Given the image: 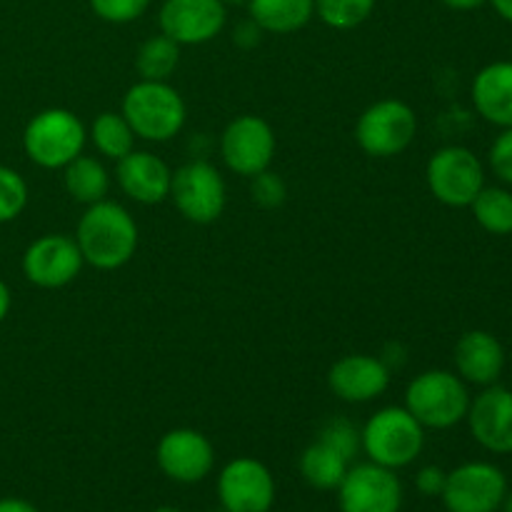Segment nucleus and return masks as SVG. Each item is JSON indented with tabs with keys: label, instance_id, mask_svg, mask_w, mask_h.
<instances>
[{
	"label": "nucleus",
	"instance_id": "nucleus-13",
	"mask_svg": "<svg viewBox=\"0 0 512 512\" xmlns=\"http://www.w3.org/2000/svg\"><path fill=\"white\" fill-rule=\"evenodd\" d=\"M218 498L225 512H268L275 503V478L255 458H235L218 475Z\"/></svg>",
	"mask_w": 512,
	"mask_h": 512
},
{
	"label": "nucleus",
	"instance_id": "nucleus-12",
	"mask_svg": "<svg viewBox=\"0 0 512 512\" xmlns=\"http://www.w3.org/2000/svg\"><path fill=\"white\" fill-rule=\"evenodd\" d=\"M75 238L63 233H48L35 238L23 253V275L30 285L43 290H58L73 283L83 270Z\"/></svg>",
	"mask_w": 512,
	"mask_h": 512
},
{
	"label": "nucleus",
	"instance_id": "nucleus-30",
	"mask_svg": "<svg viewBox=\"0 0 512 512\" xmlns=\"http://www.w3.org/2000/svg\"><path fill=\"white\" fill-rule=\"evenodd\" d=\"M250 198H253L255 205L265 210H275L285 203L288 198V185L273 170H263V173L253 175L250 178Z\"/></svg>",
	"mask_w": 512,
	"mask_h": 512
},
{
	"label": "nucleus",
	"instance_id": "nucleus-32",
	"mask_svg": "<svg viewBox=\"0 0 512 512\" xmlns=\"http://www.w3.org/2000/svg\"><path fill=\"white\" fill-rule=\"evenodd\" d=\"M488 165L495 173V178L503 180L505 185H512V128H503L498 138L493 140L488 153Z\"/></svg>",
	"mask_w": 512,
	"mask_h": 512
},
{
	"label": "nucleus",
	"instance_id": "nucleus-36",
	"mask_svg": "<svg viewBox=\"0 0 512 512\" xmlns=\"http://www.w3.org/2000/svg\"><path fill=\"white\" fill-rule=\"evenodd\" d=\"M440 3H443L445 8H450V10H460V13H468V10L483 8L488 0H440Z\"/></svg>",
	"mask_w": 512,
	"mask_h": 512
},
{
	"label": "nucleus",
	"instance_id": "nucleus-10",
	"mask_svg": "<svg viewBox=\"0 0 512 512\" xmlns=\"http://www.w3.org/2000/svg\"><path fill=\"white\" fill-rule=\"evenodd\" d=\"M505 495L508 478L503 470L485 460H473L450 470L440 498L448 512H498Z\"/></svg>",
	"mask_w": 512,
	"mask_h": 512
},
{
	"label": "nucleus",
	"instance_id": "nucleus-1",
	"mask_svg": "<svg viewBox=\"0 0 512 512\" xmlns=\"http://www.w3.org/2000/svg\"><path fill=\"white\" fill-rule=\"evenodd\" d=\"M138 223L133 215L113 200L85 205L75 228V243L85 265L95 270H118L133 260L138 250Z\"/></svg>",
	"mask_w": 512,
	"mask_h": 512
},
{
	"label": "nucleus",
	"instance_id": "nucleus-20",
	"mask_svg": "<svg viewBox=\"0 0 512 512\" xmlns=\"http://www.w3.org/2000/svg\"><path fill=\"white\" fill-rule=\"evenodd\" d=\"M470 95L480 118L500 130L512 128V60H495L480 68Z\"/></svg>",
	"mask_w": 512,
	"mask_h": 512
},
{
	"label": "nucleus",
	"instance_id": "nucleus-38",
	"mask_svg": "<svg viewBox=\"0 0 512 512\" xmlns=\"http://www.w3.org/2000/svg\"><path fill=\"white\" fill-rule=\"evenodd\" d=\"M488 3L493 5V10L505 23H512V0H488Z\"/></svg>",
	"mask_w": 512,
	"mask_h": 512
},
{
	"label": "nucleus",
	"instance_id": "nucleus-29",
	"mask_svg": "<svg viewBox=\"0 0 512 512\" xmlns=\"http://www.w3.org/2000/svg\"><path fill=\"white\" fill-rule=\"evenodd\" d=\"M318 440L338 450L353 463L360 450V428L348 418H328L318 430Z\"/></svg>",
	"mask_w": 512,
	"mask_h": 512
},
{
	"label": "nucleus",
	"instance_id": "nucleus-4",
	"mask_svg": "<svg viewBox=\"0 0 512 512\" xmlns=\"http://www.w3.org/2000/svg\"><path fill=\"white\" fill-rule=\"evenodd\" d=\"M470 400L468 383L450 370H425L405 388V408L425 430H448L463 423Z\"/></svg>",
	"mask_w": 512,
	"mask_h": 512
},
{
	"label": "nucleus",
	"instance_id": "nucleus-5",
	"mask_svg": "<svg viewBox=\"0 0 512 512\" xmlns=\"http://www.w3.org/2000/svg\"><path fill=\"white\" fill-rule=\"evenodd\" d=\"M88 143L83 120L68 108H45L28 120L23 130V150L38 168L63 170L78 158Z\"/></svg>",
	"mask_w": 512,
	"mask_h": 512
},
{
	"label": "nucleus",
	"instance_id": "nucleus-27",
	"mask_svg": "<svg viewBox=\"0 0 512 512\" xmlns=\"http://www.w3.org/2000/svg\"><path fill=\"white\" fill-rule=\"evenodd\" d=\"M378 0H315V15L333 30H353L373 15Z\"/></svg>",
	"mask_w": 512,
	"mask_h": 512
},
{
	"label": "nucleus",
	"instance_id": "nucleus-43",
	"mask_svg": "<svg viewBox=\"0 0 512 512\" xmlns=\"http://www.w3.org/2000/svg\"><path fill=\"white\" fill-rule=\"evenodd\" d=\"M510 358H512V355H510Z\"/></svg>",
	"mask_w": 512,
	"mask_h": 512
},
{
	"label": "nucleus",
	"instance_id": "nucleus-26",
	"mask_svg": "<svg viewBox=\"0 0 512 512\" xmlns=\"http://www.w3.org/2000/svg\"><path fill=\"white\" fill-rule=\"evenodd\" d=\"M180 63V45L158 33L143 40L135 53V70L140 80H168Z\"/></svg>",
	"mask_w": 512,
	"mask_h": 512
},
{
	"label": "nucleus",
	"instance_id": "nucleus-19",
	"mask_svg": "<svg viewBox=\"0 0 512 512\" xmlns=\"http://www.w3.org/2000/svg\"><path fill=\"white\" fill-rule=\"evenodd\" d=\"M505 360L508 355H505L503 343L488 330H468L460 335L453 350L455 373L468 385H478V388L498 383L505 370Z\"/></svg>",
	"mask_w": 512,
	"mask_h": 512
},
{
	"label": "nucleus",
	"instance_id": "nucleus-7",
	"mask_svg": "<svg viewBox=\"0 0 512 512\" xmlns=\"http://www.w3.org/2000/svg\"><path fill=\"white\" fill-rule=\"evenodd\" d=\"M430 195L448 208H470L485 188V165L463 145H445L430 155L425 165Z\"/></svg>",
	"mask_w": 512,
	"mask_h": 512
},
{
	"label": "nucleus",
	"instance_id": "nucleus-33",
	"mask_svg": "<svg viewBox=\"0 0 512 512\" xmlns=\"http://www.w3.org/2000/svg\"><path fill=\"white\" fill-rule=\"evenodd\" d=\"M445 478H448V473L443 468H438V465H425L415 475V488L425 498H440L445 488Z\"/></svg>",
	"mask_w": 512,
	"mask_h": 512
},
{
	"label": "nucleus",
	"instance_id": "nucleus-14",
	"mask_svg": "<svg viewBox=\"0 0 512 512\" xmlns=\"http://www.w3.org/2000/svg\"><path fill=\"white\" fill-rule=\"evenodd\" d=\"M160 33L183 48L205 45L223 33L228 5L223 0H163L158 10Z\"/></svg>",
	"mask_w": 512,
	"mask_h": 512
},
{
	"label": "nucleus",
	"instance_id": "nucleus-34",
	"mask_svg": "<svg viewBox=\"0 0 512 512\" xmlns=\"http://www.w3.org/2000/svg\"><path fill=\"white\" fill-rule=\"evenodd\" d=\"M260 40H263V30H260V25L255 23L253 18H245V20H240L238 25H235L233 43L238 45V48L250 50V48H255Z\"/></svg>",
	"mask_w": 512,
	"mask_h": 512
},
{
	"label": "nucleus",
	"instance_id": "nucleus-23",
	"mask_svg": "<svg viewBox=\"0 0 512 512\" xmlns=\"http://www.w3.org/2000/svg\"><path fill=\"white\" fill-rule=\"evenodd\" d=\"M63 185L75 203L93 205L108 198L110 173L98 158L80 153L63 168Z\"/></svg>",
	"mask_w": 512,
	"mask_h": 512
},
{
	"label": "nucleus",
	"instance_id": "nucleus-41",
	"mask_svg": "<svg viewBox=\"0 0 512 512\" xmlns=\"http://www.w3.org/2000/svg\"><path fill=\"white\" fill-rule=\"evenodd\" d=\"M225 5H248V0H223Z\"/></svg>",
	"mask_w": 512,
	"mask_h": 512
},
{
	"label": "nucleus",
	"instance_id": "nucleus-40",
	"mask_svg": "<svg viewBox=\"0 0 512 512\" xmlns=\"http://www.w3.org/2000/svg\"><path fill=\"white\" fill-rule=\"evenodd\" d=\"M153 512H183V510L173 508V505H160V508H155Z\"/></svg>",
	"mask_w": 512,
	"mask_h": 512
},
{
	"label": "nucleus",
	"instance_id": "nucleus-16",
	"mask_svg": "<svg viewBox=\"0 0 512 512\" xmlns=\"http://www.w3.org/2000/svg\"><path fill=\"white\" fill-rule=\"evenodd\" d=\"M465 420L480 448L495 455L512 453V390L498 383L483 388L470 400Z\"/></svg>",
	"mask_w": 512,
	"mask_h": 512
},
{
	"label": "nucleus",
	"instance_id": "nucleus-24",
	"mask_svg": "<svg viewBox=\"0 0 512 512\" xmlns=\"http://www.w3.org/2000/svg\"><path fill=\"white\" fill-rule=\"evenodd\" d=\"M88 140L93 143V148L98 150L103 158L115 160L125 158L128 153L135 150V133L130 128V123L125 120L123 113H113V110H105V113L95 115V120L88 128Z\"/></svg>",
	"mask_w": 512,
	"mask_h": 512
},
{
	"label": "nucleus",
	"instance_id": "nucleus-2",
	"mask_svg": "<svg viewBox=\"0 0 512 512\" xmlns=\"http://www.w3.org/2000/svg\"><path fill=\"white\" fill-rule=\"evenodd\" d=\"M120 113L133 128L135 138L148 143H168L188 120L185 100L168 80H138L123 95Z\"/></svg>",
	"mask_w": 512,
	"mask_h": 512
},
{
	"label": "nucleus",
	"instance_id": "nucleus-11",
	"mask_svg": "<svg viewBox=\"0 0 512 512\" xmlns=\"http://www.w3.org/2000/svg\"><path fill=\"white\" fill-rule=\"evenodd\" d=\"M340 512H400L403 483L395 470L375 463L350 465L338 485Z\"/></svg>",
	"mask_w": 512,
	"mask_h": 512
},
{
	"label": "nucleus",
	"instance_id": "nucleus-22",
	"mask_svg": "<svg viewBox=\"0 0 512 512\" xmlns=\"http://www.w3.org/2000/svg\"><path fill=\"white\" fill-rule=\"evenodd\" d=\"M298 468L310 488L328 493V490H338V485L343 483L345 473H348L350 468V460L345 458V455H340L335 448L325 445L323 440L315 438L313 443L300 453Z\"/></svg>",
	"mask_w": 512,
	"mask_h": 512
},
{
	"label": "nucleus",
	"instance_id": "nucleus-39",
	"mask_svg": "<svg viewBox=\"0 0 512 512\" xmlns=\"http://www.w3.org/2000/svg\"><path fill=\"white\" fill-rule=\"evenodd\" d=\"M503 512H512V490H508V495H505L503 500V508H500Z\"/></svg>",
	"mask_w": 512,
	"mask_h": 512
},
{
	"label": "nucleus",
	"instance_id": "nucleus-6",
	"mask_svg": "<svg viewBox=\"0 0 512 512\" xmlns=\"http://www.w3.org/2000/svg\"><path fill=\"white\" fill-rule=\"evenodd\" d=\"M418 135V115L405 100L383 98L360 113L355 140L370 158H395L413 145Z\"/></svg>",
	"mask_w": 512,
	"mask_h": 512
},
{
	"label": "nucleus",
	"instance_id": "nucleus-31",
	"mask_svg": "<svg viewBox=\"0 0 512 512\" xmlns=\"http://www.w3.org/2000/svg\"><path fill=\"white\" fill-rule=\"evenodd\" d=\"M88 5L105 23L125 25L143 18L145 10L150 8V0H88Z\"/></svg>",
	"mask_w": 512,
	"mask_h": 512
},
{
	"label": "nucleus",
	"instance_id": "nucleus-35",
	"mask_svg": "<svg viewBox=\"0 0 512 512\" xmlns=\"http://www.w3.org/2000/svg\"><path fill=\"white\" fill-rule=\"evenodd\" d=\"M0 512H38V508L23 498H0Z\"/></svg>",
	"mask_w": 512,
	"mask_h": 512
},
{
	"label": "nucleus",
	"instance_id": "nucleus-9",
	"mask_svg": "<svg viewBox=\"0 0 512 512\" xmlns=\"http://www.w3.org/2000/svg\"><path fill=\"white\" fill-rule=\"evenodd\" d=\"M275 148L273 125L260 115H238L220 133V158L225 168L248 180L273 165Z\"/></svg>",
	"mask_w": 512,
	"mask_h": 512
},
{
	"label": "nucleus",
	"instance_id": "nucleus-15",
	"mask_svg": "<svg viewBox=\"0 0 512 512\" xmlns=\"http://www.w3.org/2000/svg\"><path fill=\"white\" fill-rule=\"evenodd\" d=\"M155 460L163 475L173 483H203L215 468V448L200 430L175 428L158 440Z\"/></svg>",
	"mask_w": 512,
	"mask_h": 512
},
{
	"label": "nucleus",
	"instance_id": "nucleus-42",
	"mask_svg": "<svg viewBox=\"0 0 512 512\" xmlns=\"http://www.w3.org/2000/svg\"><path fill=\"white\" fill-rule=\"evenodd\" d=\"M213 512H225V510H223V508H220V510H213Z\"/></svg>",
	"mask_w": 512,
	"mask_h": 512
},
{
	"label": "nucleus",
	"instance_id": "nucleus-37",
	"mask_svg": "<svg viewBox=\"0 0 512 512\" xmlns=\"http://www.w3.org/2000/svg\"><path fill=\"white\" fill-rule=\"evenodd\" d=\"M10 303H13V298H10V288H8V285H5V280L0 278V323H3V320L8 318Z\"/></svg>",
	"mask_w": 512,
	"mask_h": 512
},
{
	"label": "nucleus",
	"instance_id": "nucleus-3",
	"mask_svg": "<svg viewBox=\"0 0 512 512\" xmlns=\"http://www.w3.org/2000/svg\"><path fill=\"white\" fill-rule=\"evenodd\" d=\"M425 448V428L408 413L405 405H388L370 415L360 428V450L370 463L388 470L413 465Z\"/></svg>",
	"mask_w": 512,
	"mask_h": 512
},
{
	"label": "nucleus",
	"instance_id": "nucleus-25",
	"mask_svg": "<svg viewBox=\"0 0 512 512\" xmlns=\"http://www.w3.org/2000/svg\"><path fill=\"white\" fill-rule=\"evenodd\" d=\"M473 218L485 233L512 235V193L500 185H485L470 203Z\"/></svg>",
	"mask_w": 512,
	"mask_h": 512
},
{
	"label": "nucleus",
	"instance_id": "nucleus-44",
	"mask_svg": "<svg viewBox=\"0 0 512 512\" xmlns=\"http://www.w3.org/2000/svg\"><path fill=\"white\" fill-rule=\"evenodd\" d=\"M268 512H270V510H268Z\"/></svg>",
	"mask_w": 512,
	"mask_h": 512
},
{
	"label": "nucleus",
	"instance_id": "nucleus-28",
	"mask_svg": "<svg viewBox=\"0 0 512 512\" xmlns=\"http://www.w3.org/2000/svg\"><path fill=\"white\" fill-rule=\"evenodd\" d=\"M28 205V183L18 170L0 165V225L13 223Z\"/></svg>",
	"mask_w": 512,
	"mask_h": 512
},
{
	"label": "nucleus",
	"instance_id": "nucleus-21",
	"mask_svg": "<svg viewBox=\"0 0 512 512\" xmlns=\"http://www.w3.org/2000/svg\"><path fill=\"white\" fill-rule=\"evenodd\" d=\"M245 8L263 33L273 35L298 33L315 18V0H248Z\"/></svg>",
	"mask_w": 512,
	"mask_h": 512
},
{
	"label": "nucleus",
	"instance_id": "nucleus-8",
	"mask_svg": "<svg viewBox=\"0 0 512 512\" xmlns=\"http://www.w3.org/2000/svg\"><path fill=\"white\" fill-rule=\"evenodd\" d=\"M170 200L185 220L195 225H210L223 215L225 203H228V188L213 163L193 158L173 170Z\"/></svg>",
	"mask_w": 512,
	"mask_h": 512
},
{
	"label": "nucleus",
	"instance_id": "nucleus-17",
	"mask_svg": "<svg viewBox=\"0 0 512 512\" xmlns=\"http://www.w3.org/2000/svg\"><path fill=\"white\" fill-rule=\"evenodd\" d=\"M390 385V368L368 353L343 355L328 370V388L343 403H370L378 400Z\"/></svg>",
	"mask_w": 512,
	"mask_h": 512
},
{
	"label": "nucleus",
	"instance_id": "nucleus-18",
	"mask_svg": "<svg viewBox=\"0 0 512 512\" xmlns=\"http://www.w3.org/2000/svg\"><path fill=\"white\" fill-rule=\"evenodd\" d=\"M115 180L130 200L140 205H158L170 198L173 170L150 150H133L118 160Z\"/></svg>",
	"mask_w": 512,
	"mask_h": 512
}]
</instances>
